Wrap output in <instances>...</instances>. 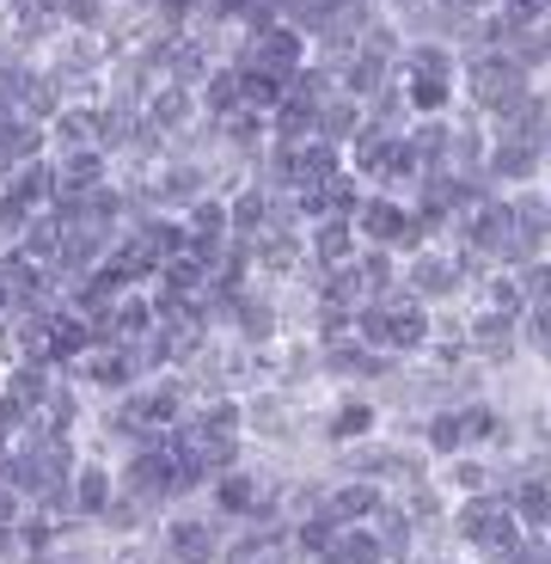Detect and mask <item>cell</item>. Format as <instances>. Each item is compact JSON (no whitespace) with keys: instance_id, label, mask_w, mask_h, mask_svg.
Listing matches in <instances>:
<instances>
[{"instance_id":"7a4b0ae2","label":"cell","mask_w":551,"mask_h":564,"mask_svg":"<svg viewBox=\"0 0 551 564\" xmlns=\"http://www.w3.org/2000/svg\"><path fill=\"white\" fill-rule=\"evenodd\" d=\"M319 436H326V448H350V442L381 436V405H374L362 387H350L338 405H326V417H319Z\"/></svg>"},{"instance_id":"8992f818","label":"cell","mask_w":551,"mask_h":564,"mask_svg":"<svg viewBox=\"0 0 551 564\" xmlns=\"http://www.w3.org/2000/svg\"><path fill=\"white\" fill-rule=\"evenodd\" d=\"M393 68H398V62L374 56V50H350V56H343L331 74H338V93H350L355 105H367V99H374V93H381L386 80H393Z\"/></svg>"},{"instance_id":"8fae6325","label":"cell","mask_w":551,"mask_h":564,"mask_svg":"<svg viewBox=\"0 0 551 564\" xmlns=\"http://www.w3.org/2000/svg\"><path fill=\"white\" fill-rule=\"evenodd\" d=\"M184 227H190V234H197V240H233V234H227V203L214 197H197L190 203V209H184Z\"/></svg>"},{"instance_id":"7c38bea8","label":"cell","mask_w":551,"mask_h":564,"mask_svg":"<svg viewBox=\"0 0 551 564\" xmlns=\"http://www.w3.org/2000/svg\"><path fill=\"white\" fill-rule=\"evenodd\" d=\"M147 13H154L159 25L184 31V25H197V19H202V0H147Z\"/></svg>"},{"instance_id":"9c48e42d","label":"cell","mask_w":551,"mask_h":564,"mask_svg":"<svg viewBox=\"0 0 551 564\" xmlns=\"http://www.w3.org/2000/svg\"><path fill=\"white\" fill-rule=\"evenodd\" d=\"M312 129H319V141H331V148H343V141L362 129V105L350 99V93H331L326 105H312Z\"/></svg>"},{"instance_id":"30bf717a","label":"cell","mask_w":551,"mask_h":564,"mask_svg":"<svg viewBox=\"0 0 551 564\" xmlns=\"http://www.w3.org/2000/svg\"><path fill=\"white\" fill-rule=\"evenodd\" d=\"M288 99V80L283 74H269V68H257V62H245L240 68V105H252V111H276V105Z\"/></svg>"},{"instance_id":"4fadbf2b","label":"cell","mask_w":551,"mask_h":564,"mask_svg":"<svg viewBox=\"0 0 551 564\" xmlns=\"http://www.w3.org/2000/svg\"><path fill=\"white\" fill-rule=\"evenodd\" d=\"M546 166H551V135H546Z\"/></svg>"},{"instance_id":"6da1fadb","label":"cell","mask_w":551,"mask_h":564,"mask_svg":"<svg viewBox=\"0 0 551 564\" xmlns=\"http://www.w3.org/2000/svg\"><path fill=\"white\" fill-rule=\"evenodd\" d=\"M221 534L227 522L209 516V509H190V503H172L159 516V564H214L221 558Z\"/></svg>"},{"instance_id":"3957f363","label":"cell","mask_w":551,"mask_h":564,"mask_svg":"<svg viewBox=\"0 0 551 564\" xmlns=\"http://www.w3.org/2000/svg\"><path fill=\"white\" fill-rule=\"evenodd\" d=\"M68 491H74V522L92 528L104 509H111V497H117V466L104 460V454H80L74 473H68Z\"/></svg>"},{"instance_id":"5b68a950","label":"cell","mask_w":551,"mask_h":564,"mask_svg":"<svg viewBox=\"0 0 551 564\" xmlns=\"http://www.w3.org/2000/svg\"><path fill=\"white\" fill-rule=\"evenodd\" d=\"M355 252H362V234H355L350 215H326V221L307 227V258L319 270H343L355 264Z\"/></svg>"},{"instance_id":"ba28073f","label":"cell","mask_w":551,"mask_h":564,"mask_svg":"<svg viewBox=\"0 0 551 564\" xmlns=\"http://www.w3.org/2000/svg\"><path fill=\"white\" fill-rule=\"evenodd\" d=\"M515 313H503V307H478L466 319V350H478V356H509L515 350Z\"/></svg>"},{"instance_id":"277c9868","label":"cell","mask_w":551,"mask_h":564,"mask_svg":"<svg viewBox=\"0 0 551 564\" xmlns=\"http://www.w3.org/2000/svg\"><path fill=\"white\" fill-rule=\"evenodd\" d=\"M245 62H257V68H269V74H283V80H295V74L312 62V43L300 37L288 19H276V25H264V31L252 37V56H245ZM245 62H240V68H245Z\"/></svg>"},{"instance_id":"52a82bcc","label":"cell","mask_w":551,"mask_h":564,"mask_svg":"<svg viewBox=\"0 0 551 564\" xmlns=\"http://www.w3.org/2000/svg\"><path fill=\"white\" fill-rule=\"evenodd\" d=\"M227 234H233V240H257V234H264V215H269V191L257 178H245L240 191H227Z\"/></svg>"}]
</instances>
